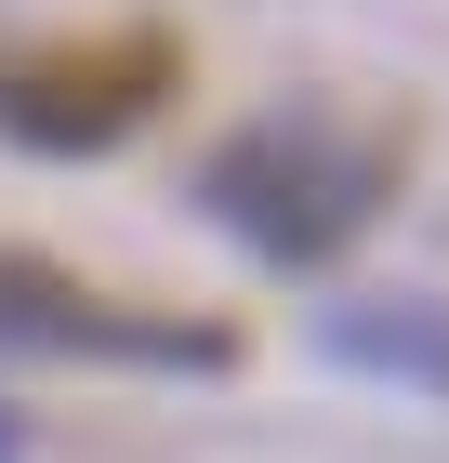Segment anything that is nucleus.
Returning a JSON list of instances; mask_svg holds the SVG:
<instances>
[{"instance_id": "f03ea898", "label": "nucleus", "mask_w": 449, "mask_h": 463, "mask_svg": "<svg viewBox=\"0 0 449 463\" xmlns=\"http://www.w3.org/2000/svg\"><path fill=\"white\" fill-rule=\"evenodd\" d=\"M0 345H53V357H211V331H145V318H106L93 291L40 279V265H0Z\"/></svg>"}, {"instance_id": "f257e3e1", "label": "nucleus", "mask_w": 449, "mask_h": 463, "mask_svg": "<svg viewBox=\"0 0 449 463\" xmlns=\"http://www.w3.org/2000/svg\"><path fill=\"white\" fill-rule=\"evenodd\" d=\"M383 159L370 133H344V119H317V107H277V119H251L239 146H211V173H199V199L225 225H239L265 265H317V251H344L357 225L383 213Z\"/></svg>"}, {"instance_id": "20e7f679", "label": "nucleus", "mask_w": 449, "mask_h": 463, "mask_svg": "<svg viewBox=\"0 0 449 463\" xmlns=\"http://www.w3.org/2000/svg\"><path fill=\"white\" fill-rule=\"evenodd\" d=\"M0 463H14V424H0Z\"/></svg>"}, {"instance_id": "7ed1b4c3", "label": "nucleus", "mask_w": 449, "mask_h": 463, "mask_svg": "<svg viewBox=\"0 0 449 463\" xmlns=\"http://www.w3.org/2000/svg\"><path fill=\"white\" fill-rule=\"evenodd\" d=\"M331 357H370V371H423V384H449V318H436V305H344V318H331Z\"/></svg>"}]
</instances>
